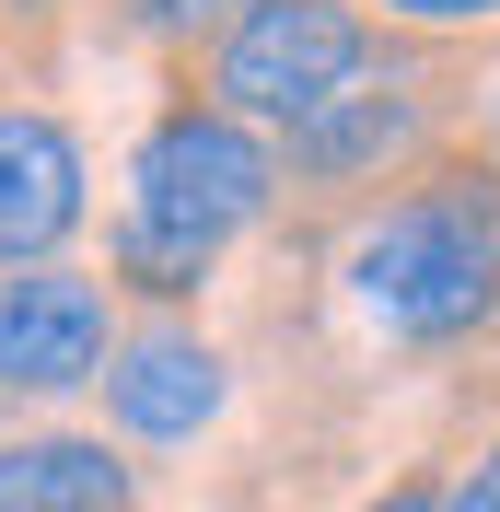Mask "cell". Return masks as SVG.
<instances>
[{
  "instance_id": "7",
  "label": "cell",
  "mask_w": 500,
  "mask_h": 512,
  "mask_svg": "<svg viewBox=\"0 0 500 512\" xmlns=\"http://www.w3.org/2000/svg\"><path fill=\"white\" fill-rule=\"evenodd\" d=\"M419 140H431V105H419V82L407 70H373L361 94H338L314 128H291L280 140V187H384V175H407L419 163Z\"/></svg>"
},
{
  "instance_id": "4",
  "label": "cell",
  "mask_w": 500,
  "mask_h": 512,
  "mask_svg": "<svg viewBox=\"0 0 500 512\" xmlns=\"http://www.w3.org/2000/svg\"><path fill=\"white\" fill-rule=\"evenodd\" d=\"M117 350V291L105 268H12L0 280V408H59L82 384H105Z\"/></svg>"
},
{
  "instance_id": "5",
  "label": "cell",
  "mask_w": 500,
  "mask_h": 512,
  "mask_svg": "<svg viewBox=\"0 0 500 512\" xmlns=\"http://www.w3.org/2000/svg\"><path fill=\"white\" fill-rule=\"evenodd\" d=\"M94 222V152L59 105H0V280L59 268L70 233Z\"/></svg>"
},
{
  "instance_id": "12",
  "label": "cell",
  "mask_w": 500,
  "mask_h": 512,
  "mask_svg": "<svg viewBox=\"0 0 500 512\" xmlns=\"http://www.w3.org/2000/svg\"><path fill=\"white\" fill-rule=\"evenodd\" d=\"M361 512H442V478H396L384 501H361Z\"/></svg>"
},
{
  "instance_id": "2",
  "label": "cell",
  "mask_w": 500,
  "mask_h": 512,
  "mask_svg": "<svg viewBox=\"0 0 500 512\" xmlns=\"http://www.w3.org/2000/svg\"><path fill=\"white\" fill-rule=\"evenodd\" d=\"M349 315L384 350H466L500 326V163L477 152H431L407 163L396 198L349 233L338 256Z\"/></svg>"
},
{
  "instance_id": "6",
  "label": "cell",
  "mask_w": 500,
  "mask_h": 512,
  "mask_svg": "<svg viewBox=\"0 0 500 512\" xmlns=\"http://www.w3.org/2000/svg\"><path fill=\"white\" fill-rule=\"evenodd\" d=\"M221 408H233V361H221L187 315H163V326H140V338L105 350V431H117V443L175 454V443H198Z\"/></svg>"
},
{
  "instance_id": "11",
  "label": "cell",
  "mask_w": 500,
  "mask_h": 512,
  "mask_svg": "<svg viewBox=\"0 0 500 512\" xmlns=\"http://www.w3.org/2000/svg\"><path fill=\"white\" fill-rule=\"evenodd\" d=\"M442 512H500V443H477V466L442 478Z\"/></svg>"
},
{
  "instance_id": "8",
  "label": "cell",
  "mask_w": 500,
  "mask_h": 512,
  "mask_svg": "<svg viewBox=\"0 0 500 512\" xmlns=\"http://www.w3.org/2000/svg\"><path fill=\"white\" fill-rule=\"evenodd\" d=\"M0 512H140V466L105 431H12L0 443Z\"/></svg>"
},
{
  "instance_id": "1",
  "label": "cell",
  "mask_w": 500,
  "mask_h": 512,
  "mask_svg": "<svg viewBox=\"0 0 500 512\" xmlns=\"http://www.w3.org/2000/svg\"><path fill=\"white\" fill-rule=\"evenodd\" d=\"M280 210V140L233 128L221 105L175 94L140 140H128V198L105 222V291L140 303H198L210 268Z\"/></svg>"
},
{
  "instance_id": "9",
  "label": "cell",
  "mask_w": 500,
  "mask_h": 512,
  "mask_svg": "<svg viewBox=\"0 0 500 512\" xmlns=\"http://www.w3.org/2000/svg\"><path fill=\"white\" fill-rule=\"evenodd\" d=\"M117 12V35L128 47H163V59H210L221 47V24L245 12V0H105Z\"/></svg>"
},
{
  "instance_id": "10",
  "label": "cell",
  "mask_w": 500,
  "mask_h": 512,
  "mask_svg": "<svg viewBox=\"0 0 500 512\" xmlns=\"http://www.w3.org/2000/svg\"><path fill=\"white\" fill-rule=\"evenodd\" d=\"M384 24H407V35H466V24H500V0H384Z\"/></svg>"
},
{
  "instance_id": "3",
  "label": "cell",
  "mask_w": 500,
  "mask_h": 512,
  "mask_svg": "<svg viewBox=\"0 0 500 512\" xmlns=\"http://www.w3.org/2000/svg\"><path fill=\"white\" fill-rule=\"evenodd\" d=\"M373 70H384V24L361 0H245L221 24V47L198 59V105H221L256 140H291L338 94H361Z\"/></svg>"
}]
</instances>
